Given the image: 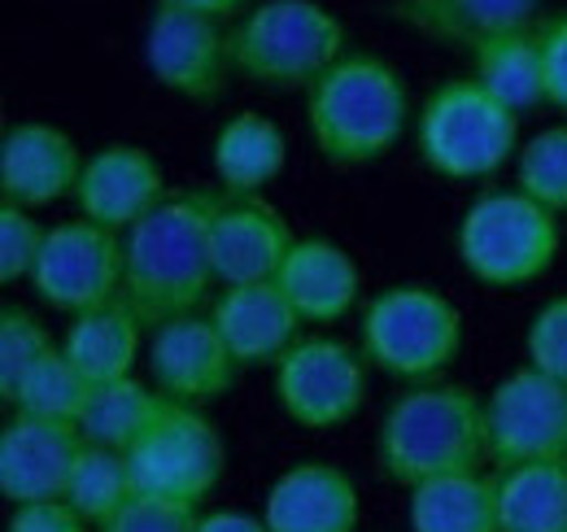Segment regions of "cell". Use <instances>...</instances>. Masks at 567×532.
<instances>
[{"label":"cell","mask_w":567,"mask_h":532,"mask_svg":"<svg viewBox=\"0 0 567 532\" xmlns=\"http://www.w3.org/2000/svg\"><path fill=\"white\" fill-rule=\"evenodd\" d=\"M92 380L74 367L71 358L62 354V345L22 380V389L13 393V410L18 415H35V419H58V423H79L87 398H92Z\"/></svg>","instance_id":"obj_29"},{"label":"cell","mask_w":567,"mask_h":532,"mask_svg":"<svg viewBox=\"0 0 567 532\" xmlns=\"http://www.w3.org/2000/svg\"><path fill=\"white\" fill-rule=\"evenodd\" d=\"M175 401L162 398L153 389V380H114V385H96L92 398H87V410L79 419V432L87 446H105V450H123L132 454L144 437L166 419Z\"/></svg>","instance_id":"obj_26"},{"label":"cell","mask_w":567,"mask_h":532,"mask_svg":"<svg viewBox=\"0 0 567 532\" xmlns=\"http://www.w3.org/2000/svg\"><path fill=\"white\" fill-rule=\"evenodd\" d=\"M306 101V132L315 153L337 171L384 162L406 132H415V105L402 70L380 53H346L323 70Z\"/></svg>","instance_id":"obj_2"},{"label":"cell","mask_w":567,"mask_h":532,"mask_svg":"<svg viewBox=\"0 0 567 532\" xmlns=\"http://www.w3.org/2000/svg\"><path fill=\"white\" fill-rule=\"evenodd\" d=\"M276 284L292 301L297 319L310 324V328L341 324L362 301V266L332 236H297Z\"/></svg>","instance_id":"obj_20"},{"label":"cell","mask_w":567,"mask_h":532,"mask_svg":"<svg viewBox=\"0 0 567 532\" xmlns=\"http://www.w3.org/2000/svg\"><path fill=\"white\" fill-rule=\"evenodd\" d=\"M214 193H175L123 236V301L153 328L197 315L214 279Z\"/></svg>","instance_id":"obj_1"},{"label":"cell","mask_w":567,"mask_h":532,"mask_svg":"<svg viewBox=\"0 0 567 532\" xmlns=\"http://www.w3.org/2000/svg\"><path fill=\"white\" fill-rule=\"evenodd\" d=\"M87 450L79 423L9 415L0 428V498L9 507L66 498L79 454Z\"/></svg>","instance_id":"obj_15"},{"label":"cell","mask_w":567,"mask_h":532,"mask_svg":"<svg viewBox=\"0 0 567 532\" xmlns=\"http://www.w3.org/2000/svg\"><path fill=\"white\" fill-rule=\"evenodd\" d=\"M519 114L472 74L445 79L415 110V153L432 175L454 184L494 180L519 153Z\"/></svg>","instance_id":"obj_7"},{"label":"cell","mask_w":567,"mask_h":532,"mask_svg":"<svg viewBox=\"0 0 567 532\" xmlns=\"http://www.w3.org/2000/svg\"><path fill=\"white\" fill-rule=\"evenodd\" d=\"M384 13L424 40L472 49L485 35L542 22V0H389Z\"/></svg>","instance_id":"obj_23"},{"label":"cell","mask_w":567,"mask_h":532,"mask_svg":"<svg viewBox=\"0 0 567 532\" xmlns=\"http://www.w3.org/2000/svg\"><path fill=\"white\" fill-rule=\"evenodd\" d=\"M564 463H567V459H564Z\"/></svg>","instance_id":"obj_39"},{"label":"cell","mask_w":567,"mask_h":532,"mask_svg":"<svg viewBox=\"0 0 567 532\" xmlns=\"http://www.w3.org/2000/svg\"><path fill=\"white\" fill-rule=\"evenodd\" d=\"M292 245L297 232L288 227L280 205H271L267 197H218L210 227L218 288L280 279Z\"/></svg>","instance_id":"obj_17"},{"label":"cell","mask_w":567,"mask_h":532,"mask_svg":"<svg viewBox=\"0 0 567 532\" xmlns=\"http://www.w3.org/2000/svg\"><path fill=\"white\" fill-rule=\"evenodd\" d=\"M27 284L49 310L71 319L92 306H105L123 297V236L87 218L53 223Z\"/></svg>","instance_id":"obj_11"},{"label":"cell","mask_w":567,"mask_h":532,"mask_svg":"<svg viewBox=\"0 0 567 532\" xmlns=\"http://www.w3.org/2000/svg\"><path fill=\"white\" fill-rule=\"evenodd\" d=\"M58 349V336L49 332V324L18 306V301H4L0 306V401L9 406L13 393L22 389V380Z\"/></svg>","instance_id":"obj_30"},{"label":"cell","mask_w":567,"mask_h":532,"mask_svg":"<svg viewBox=\"0 0 567 532\" xmlns=\"http://www.w3.org/2000/svg\"><path fill=\"white\" fill-rule=\"evenodd\" d=\"M406 532H502L494 467L406 489Z\"/></svg>","instance_id":"obj_24"},{"label":"cell","mask_w":567,"mask_h":532,"mask_svg":"<svg viewBox=\"0 0 567 532\" xmlns=\"http://www.w3.org/2000/svg\"><path fill=\"white\" fill-rule=\"evenodd\" d=\"M231 70L262 92H310L350 53L346 22L319 0H254L227 27Z\"/></svg>","instance_id":"obj_4"},{"label":"cell","mask_w":567,"mask_h":532,"mask_svg":"<svg viewBox=\"0 0 567 532\" xmlns=\"http://www.w3.org/2000/svg\"><path fill=\"white\" fill-rule=\"evenodd\" d=\"M515 188L542 201L546 209L567 214V119L528 135L515 153Z\"/></svg>","instance_id":"obj_31"},{"label":"cell","mask_w":567,"mask_h":532,"mask_svg":"<svg viewBox=\"0 0 567 532\" xmlns=\"http://www.w3.org/2000/svg\"><path fill=\"white\" fill-rule=\"evenodd\" d=\"M166 197H171V184H166L157 153L136 140H110L87 153L79 188H74V209L79 218L127 236Z\"/></svg>","instance_id":"obj_14"},{"label":"cell","mask_w":567,"mask_h":532,"mask_svg":"<svg viewBox=\"0 0 567 532\" xmlns=\"http://www.w3.org/2000/svg\"><path fill=\"white\" fill-rule=\"evenodd\" d=\"M193 532H267V520L249 511H202Z\"/></svg>","instance_id":"obj_37"},{"label":"cell","mask_w":567,"mask_h":532,"mask_svg":"<svg viewBox=\"0 0 567 532\" xmlns=\"http://www.w3.org/2000/svg\"><path fill=\"white\" fill-rule=\"evenodd\" d=\"M136 493L202 507L227 471V441L206 410L171 406L166 419L127 454Z\"/></svg>","instance_id":"obj_9"},{"label":"cell","mask_w":567,"mask_h":532,"mask_svg":"<svg viewBox=\"0 0 567 532\" xmlns=\"http://www.w3.org/2000/svg\"><path fill=\"white\" fill-rule=\"evenodd\" d=\"M502 532H567V463L494 467Z\"/></svg>","instance_id":"obj_27"},{"label":"cell","mask_w":567,"mask_h":532,"mask_svg":"<svg viewBox=\"0 0 567 532\" xmlns=\"http://www.w3.org/2000/svg\"><path fill=\"white\" fill-rule=\"evenodd\" d=\"M197 515H202V511L188 507V502L136 493L123 511H114L96 532H193L197 529Z\"/></svg>","instance_id":"obj_34"},{"label":"cell","mask_w":567,"mask_h":532,"mask_svg":"<svg viewBox=\"0 0 567 532\" xmlns=\"http://www.w3.org/2000/svg\"><path fill=\"white\" fill-rule=\"evenodd\" d=\"M467 58H472V79L485 92H494L502 105H511L515 114L546 105V70H542L537 22L476 40L467 49Z\"/></svg>","instance_id":"obj_25"},{"label":"cell","mask_w":567,"mask_h":532,"mask_svg":"<svg viewBox=\"0 0 567 532\" xmlns=\"http://www.w3.org/2000/svg\"><path fill=\"white\" fill-rule=\"evenodd\" d=\"M44 241H49V223H40L35 209L0 201V284L4 288L31 279V270L44 254Z\"/></svg>","instance_id":"obj_32"},{"label":"cell","mask_w":567,"mask_h":532,"mask_svg":"<svg viewBox=\"0 0 567 532\" xmlns=\"http://www.w3.org/2000/svg\"><path fill=\"white\" fill-rule=\"evenodd\" d=\"M210 319L218 336L227 340L231 358L240 362V371L276 367L284 354L297 345L301 328H306L276 279L223 288L210 301Z\"/></svg>","instance_id":"obj_19"},{"label":"cell","mask_w":567,"mask_h":532,"mask_svg":"<svg viewBox=\"0 0 567 532\" xmlns=\"http://www.w3.org/2000/svg\"><path fill=\"white\" fill-rule=\"evenodd\" d=\"M258 515L267 532H358L362 498L346 467L301 459L271 480Z\"/></svg>","instance_id":"obj_18"},{"label":"cell","mask_w":567,"mask_h":532,"mask_svg":"<svg viewBox=\"0 0 567 532\" xmlns=\"http://www.w3.org/2000/svg\"><path fill=\"white\" fill-rule=\"evenodd\" d=\"M87 153L66 127L22 119L0 135V201L22 209H44L74 197Z\"/></svg>","instance_id":"obj_16"},{"label":"cell","mask_w":567,"mask_h":532,"mask_svg":"<svg viewBox=\"0 0 567 532\" xmlns=\"http://www.w3.org/2000/svg\"><path fill=\"white\" fill-rule=\"evenodd\" d=\"M166 9H184V13H202V18H214V22H236L254 0H157Z\"/></svg>","instance_id":"obj_38"},{"label":"cell","mask_w":567,"mask_h":532,"mask_svg":"<svg viewBox=\"0 0 567 532\" xmlns=\"http://www.w3.org/2000/svg\"><path fill=\"white\" fill-rule=\"evenodd\" d=\"M367 358L337 336H297V345L271 367V393L288 423L306 432H332L354 423L367 401Z\"/></svg>","instance_id":"obj_8"},{"label":"cell","mask_w":567,"mask_h":532,"mask_svg":"<svg viewBox=\"0 0 567 532\" xmlns=\"http://www.w3.org/2000/svg\"><path fill=\"white\" fill-rule=\"evenodd\" d=\"M4 532H92V524L74 511L66 498H53V502L9 507Z\"/></svg>","instance_id":"obj_36"},{"label":"cell","mask_w":567,"mask_h":532,"mask_svg":"<svg viewBox=\"0 0 567 532\" xmlns=\"http://www.w3.org/2000/svg\"><path fill=\"white\" fill-rule=\"evenodd\" d=\"M144 362H148V380L162 398H171L175 406H193V410L223 401L240 380V362L231 358L214 319L202 310L153 328Z\"/></svg>","instance_id":"obj_13"},{"label":"cell","mask_w":567,"mask_h":532,"mask_svg":"<svg viewBox=\"0 0 567 532\" xmlns=\"http://www.w3.org/2000/svg\"><path fill=\"white\" fill-rule=\"evenodd\" d=\"M489 428V467L567 459V385L537 371L515 367L485 393Z\"/></svg>","instance_id":"obj_10"},{"label":"cell","mask_w":567,"mask_h":532,"mask_svg":"<svg viewBox=\"0 0 567 532\" xmlns=\"http://www.w3.org/2000/svg\"><path fill=\"white\" fill-rule=\"evenodd\" d=\"M454 254L485 288H528L546 279L564 254V218L542 201L511 188H481L463 205Z\"/></svg>","instance_id":"obj_5"},{"label":"cell","mask_w":567,"mask_h":532,"mask_svg":"<svg viewBox=\"0 0 567 532\" xmlns=\"http://www.w3.org/2000/svg\"><path fill=\"white\" fill-rule=\"evenodd\" d=\"M144 66L162 92L193 105H214L227 92V79L236 74L227 22L157 4L144 27Z\"/></svg>","instance_id":"obj_12"},{"label":"cell","mask_w":567,"mask_h":532,"mask_svg":"<svg viewBox=\"0 0 567 532\" xmlns=\"http://www.w3.org/2000/svg\"><path fill=\"white\" fill-rule=\"evenodd\" d=\"M136 498V475H132V459L123 450H105V446H87L74 463V475L66 484V502L92 524L101 529L114 511H123Z\"/></svg>","instance_id":"obj_28"},{"label":"cell","mask_w":567,"mask_h":532,"mask_svg":"<svg viewBox=\"0 0 567 532\" xmlns=\"http://www.w3.org/2000/svg\"><path fill=\"white\" fill-rule=\"evenodd\" d=\"M537 40H542V70H546V105L567 114V9L542 13Z\"/></svg>","instance_id":"obj_35"},{"label":"cell","mask_w":567,"mask_h":532,"mask_svg":"<svg viewBox=\"0 0 567 532\" xmlns=\"http://www.w3.org/2000/svg\"><path fill=\"white\" fill-rule=\"evenodd\" d=\"M58 345L92 385H114L136 376V362L148 349V324L123 297H114L105 306L74 315L58 336Z\"/></svg>","instance_id":"obj_21"},{"label":"cell","mask_w":567,"mask_h":532,"mask_svg":"<svg viewBox=\"0 0 567 532\" xmlns=\"http://www.w3.org/2000/svg\"><path fill=\"white\" fill-rule=\"evenodd\" d=\"M524 358H528V367L567 385V293L546 297L533 310L528 332H524Z\"/></svg>","instance_id":"obj_33"},{"label":"cell","mask_w":567,"mask_h":532,"mask_svg":"<svg viewBox=\"0 0 567 532\" xmlns=\"http://www.w3.org/2000/svg\"><path fill=\"white\" fill-rule=\"evenodd\" d=\"M210 162L218 197H267L288 166V135L276 119L240 110L214 132Z\"/></svg>","instance_id":"obj_22"},{"label":"cell","mask_w":567,"mask_h":532,"mask_svg":"<svg viewBox=\"0 0 567 532\" xmlns=\"http://www.w3.org/2000/svg\"><path fill=\"white\" fill-rule=\"evenodd\" d=\"M358 349L389 380L432 385L463 354V310L432 284H384L358 310Z\"/></svg>","instance_id":"obj_6"},{"label":"cell","mask_w":567,"mask_h":532,"mask_svg":"<svg viewBox=\"0 0 567 532\" xmlns=\"http://www.w3.org/2000/svg\"><path fill=\"white\" fill-rule=\"evenodd\" d=\"M375 467L398 489H415L441 475L485 471V393L450 380L406 385L375 423Z\"/></svg>","instance_id":"obj_3"}]
</instances>
